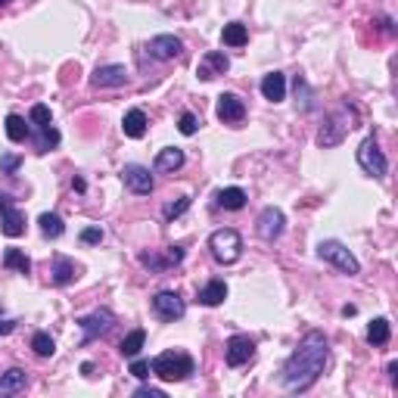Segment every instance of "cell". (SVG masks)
Instances as JSON below:
<instances>
[{
    "instance_id": "obj_1",
    "label": "cell",
    "mask_w": 398,
    "mask_h": 398,
    "mask_svg": "<svg viewBox=\"0 0 398 398\" xmlns=\"http://www.w3.org/2000/svg\"><path fill=\"white\" fill-rule=\"evenodd\" d=\"M327 358H330V349H327V336L321 330H311L302 336V343L296 345L290 358L284 361V371H280V383L290 392H305L321 380L327 367Z\"/></svg>"
},
{
    "instance_id": "obj_2",
    "label": "cell",
    "mask_w": 398,
    "mask_h": 398,
    "mask_svg": "<svg viewBox=\"0 0 398 398\" xmlns=\"http://www.w3.org/2000/svg\"><path fill=\"white\" fill-rule=\"evenodd\" d=\"M358 125V112L355 106H349V103H343L339 109H333L330 115L324 119V125H321V131H317V147H339V143L345 140V134H349L351 128Z\"/></svg>"
},
{
    "instance_id": "obj_3",
    "label": "cell",
    "mask_w": 398,
    "mask_h": 398,
    "mask_svg": "<svg viewBox=\"0 0 398 398\" xmlns=\"http://www.w3.org/2000/svg\"><path fill=\"white\" fill-rule=\"evenodd\" d=\"M196 371L193 358L187 355V351H162V355H156L153 361H149V373L159 380H165V383H181V380H187L190 373Z\"/></svg>"
},
{
    "instance_id": "obj_4",
    "label": "cell",
    "mask_w": 398,
    "mask_h": 398,
    "mask_svg": "<svg viewBox=\"0 0 398 398\" xmlns=\"http://www.w3.org/2000/svg\"><path fill=\"white\" fill-rule=\"evenodd\" d=\"M209 249H212V256H215V262L234 264L236 258L243 256V236L236 234L234 227H221L209 236Z\"/></svg>"
},
{
    "instance_id": "obj_5",
    "label": "cell",
    "mask_w": 398,
    "mask_h": 398,
    "mask_svg": "<svg viewBox=\"0 0 398 398\" xmlns=\"http://www.w3.org/2000/svg\"><path fill=\"white\" fill-rule=\"evenodd\" d=\"M358 165H361L364 175H371V177H386L389 162H386L383 149H380V143H377V134H371L361 147H358Z\"/></svg>"
},
{
    "instance_id": "obj_6",
    "label": "cell",
    "mask_w": 398,
    "mask_h": 398,
    "mask_svg": "<svg viewBox=\"0 0 398 398\" xmlns=\"http://www.w3.org/2000/svg\"><path fill=\"white\" fill-rule=\"evenodd\" d=\"M317 256L324 258V262H330V264H336L343 274H358L361 271V264H358V258L351 256L349 249H345L339 240H324V243L317 246Z\"/></svg>"
},
{
    "instance_id": "obj_7",
    "label": "cell",
    "mask_w": 398,
    "mask_h": 398,
    "mask_svg": "<svg viewBox=\"0 0 398 398\" xmlns=\"http://www.w3.org/2000/svg\"><path fill=\"white\" fill-rule=\"evenodd\" d=\"M112 324H115V314L109 308H97L94 314H88V317H82L78 321V327H82V343H94V339H100V336H106L109 330H112Z\"/></svg>"
},
{
    "instance_id": "obj_8",
    "label": "cell",
    "mask_w": 398,
    "mask_h": 398,
    "mask_svg": "<svg viewBox=\"0 0 398 398\" xmlns=\"http://www.w3.org/2000/svg\"><path fill=\"white\" fill-rule=\"evenodd\" d=\"M153 311L162 317V321H181V317L187 314V302H184L175 290H162L153 296Z\"/></svg>"
},
{
    "instance_id": "obj_9",
    "label": "cell",
    "mask_w": 398,
    "mask_h": 398,
    "mask_svg": "<svg viewBox=\"0 0 398 398\" xmlns=\"http://www.w3.org/2000/svg\"><path fill=\"white\" fill-rule=\"evenodd\" d=\"M147 53L153 56V60H159V62L177 60V56L184 53V41L177 38V34H156V38H149Z\"/></svg>"
},
{
    "instance_id": "obj_10",
    "label": "cell",
    "mask_w": 398,
    "mask_h": 398,
    "mask_svg": "<svg viewBox=\"0 0 398 398\" xmlns=\"http://www.w3.org/2000/svg\"><path fill=\"white\" fill-rule=\"evenodd\" d=\"M184 262V249L181 246H169L165 252H143L140 256V264L149 268V274H165L169 268Z\"/></svg>"
},
{
    "instance_id": "obj_11",
    "label": "cell",
    "mask_w": 398,
    "mask_h": 398,
    "mask_svg": "<svg viewBox=\"0 0 398 398\" xmlns=\"http://www.w3.org/2000/svg\"><path fill=\"white\" fill-rule=\"evenodd\" d=\"M224 358H227V364H230V367H243V364H249L252 358H256V343H252L249 336H243V333H236V336H230V339H227Z\"/></svg>"
},
{
    "instance_id": "obj_12",
    "label": "cell",
    "mask_w": 398,
    "mask_h": 398,
    "mask_svg": "<svg viewBox=\"0 0 398 398\" xmlns=\"http://www.w3.org/2000/svg\"><path fill=\"white\" fill-rule=\"evenodd\" d=\"M0 230L7 236H22L25 234V215L13 206L10 196L0 193Z\"/></svg>"
},
{
    "instance_id": "obj_13",
    "label": "cell",
    "mask_w": 398,
    "mask_h": 398,
    "mask_svg": "<svg viewBox=\"0 0 398 398\" xmlns=\"http://www.w3.org/2000/svg\"><path fill=\"white\" fill-rule=\"evenodd\" d=\"M284 212L280 209H274V206H268V209H262V215H258V221H256V234L262 236L264 243H274L277 236L284 234Z\"/></svg>"
},
{
    "instance_id": "obj_14",
    "label": "cell",
    "mask_w": 398,
    "mask_h": 398,
    "mask_svg": "<svg viewBox=\"0 0 398 398\" xmlns=\"http://www.w3.org/2000/svg\"><path fill=\"white\" fill-rule=\"evenodd\" d=\"M122 184L137 196L153 193V187H156L149 169H143V165H125V169H122Z\"/></svg>"
},
{
    "instance_id": "obj_15",
    "label": "cell",
    "mask_w": 398,
    "mask_h": 398,
    "mask_svg": "<svg viewBox=\"0 0 398 398\" xmlns=\"http://www.w3.org/2000/svg\"><path fill=\"white\" fill-rule=\"evenodd\" d=\"M90 84L100 90L106 88H125L128 84V69L125 66H97L90 75Z\"/></svg>"
},
{
    "instance_id": "obj_16",
    "label": "cell",
    "mask_w": 398,
    "mask_h": 398,
    "mask_svg": "<svg viewBox=\"0 0 398 398\" xmlns=\"http://www.w3.org/2000/svg\"><path fill=\"white\" fill-rule=\"evenodd\" d=\"M215 115L221 119L224 125H236V122H243V119H246V103L240 100L236 94H221V97H218Z\"/></svg>"
},
{
    "instance_id": "obj_17",
    "label": "cell",
    "mask_w": 398,
    "mask_h": 398,
    "mask_svg": "<svg viewBox=\"0 0 398 398\" xmlns=\"http://www.w3.org/2000/svg\"><path fill=\"white\" fill-rule=\"evenodd\" d=\"M230 69V60L227 53H221V50H209V53L199 60V66H196V75L203 78V82H212V78H218V75H224Z\"/></svg>"
},
{
    "instance_id": "obj_18",
    "label": "cell",
    "mask_w": 398,
    "mask_h": 398,
    "mask_svg": "<svg viewBox=\"0 0 398 398\" xmlns=\"http://www.w3.org/2000/svg\"><path fill=\"white\" fill-rule=\"evenodd\" d=\"M25 386H28V373L22 367H10L7 373H0V398L19 395V392H25Z\"/></svg>"
},
{
    "instance_id": "obj_19",
    "label": "cell",
    "mask_w": 398,
    "mask_h": 398,
    "mask_svg": "<svg viewBox=\"0 0 398 398\" xmlns=\"http://www.w3.org/2000/svg\"><path fill=\"white\" fill-rule=\"evenodd\" d=\"M262 97L271 103H280L286 97V75L284 72H268L262 78Z\"/></svg>"
},
{
    "instance_id": "obj_20",
    "label": "cell",
    "mask_w": 398,
    "mask_h": 398,
    "mask_svg": "<svg viewBox=\"0 0 398 398\" xmlns=\"http://www.w3.org/2000/svg\"><path fill=\"white\" fill-rule=\"evenodd\" d=\"M78 277V268H75V262L72 258H66V256H56L53 258V268H50V280H53L56 286H69Z\"/></svg>"
},
{
    "instance_id": "obj_21",
    "label": "cell",
    "mask_w": 398,
    "mask_h": 398,
    "mask_svg": "<svg viewBox=\"0 0 398 398\" xmlns=\"http://www.w3.org/2000/svg\"><path fill=\"white\" fill-rule=\"evenodd\" d=\"M196 299H199V305H206V308H215V305H221L224 299H227V284H224V280H209Z\"/></svg>"
},
{
    "instance_id": "obj_22",
    "label": "cell",
    "mask_w": 398,
    "mask_h": 398,
    "mask_svg": "<svg viewBox=\"0 0 398 398\" xmlns=\"http://www.w3.org/2000/svg\"><path fill=\"white\" fill-rule=\"evenodd\" d=\"M181 165H184V149H177V147H165V149H159V156H156V171H169V175H175Z\"/></svg>"
},
{
    "instance_id": "obj_23",
    "label": "cell",
    "mask_w": 398,
    "mask_h": 398,
    "mask_svg": "<svg viewBox=\"0 0 398 398\" xmlns=\"http://www.w3.org/2000/svg\"><path fill=\"white\" fill-rule=\"evenodd\" d=\"M122 131H125V137H131V140H140V137L147 134V115H143V109H131V112H125Z\"/></svg>"
},
{
    "instance_id": "obj_24",
    "label": "cell",
    "mask_w": 398,
    "mask_h": 398,
    "mask_svg": "<svg viewBox=\"0 0 398 398\" xmlns=\"http://www.w3.org/2000/svg\"><path fill=\"white\" fill-rule=\"evenodd\" d=\"M218 206L221 209H230V212H240L246 206V193L240 187H227V190H218Z\"/></svg>"
},
{
    "instance_id": "obj_25",
    "label": "cell",
    "mask_w": 398,
    "mask_h": 398,
    "mask_svg": "<svg viewBox=\"0 0 398 398\" xmlns=\"http://www.w3.org/2000/svg\"><path fill=\"white\" fill-rule=\"evenodd\" d=\"M7 137L13 143H25L28 137H32V128H28V122L22 119V115H7Z\"/></svg>"
},
{
    "instance_id": "obj_26",
    "label": "cell",
    "mask_w": 398,
    "mask_h": 398,
    "mask_svg": "<svg viewBox=\"0 0 398 398\" xmlns=\"http://www.w3.org/2000/svg\"><path fill=\"white\" fill-rule=\"evenodd\" d=\"M392 336V327L386 317H377V321H371V327H367V343L371 345H386Z\"/></svg>"
},
{
    "instance_id": "obj_27",
    "label": "cell",
    "mask_w": 398,
    "mask_h": 398,
    "mask_svg": "<svg viewBox=\"0 0 398 398\" xmlns=\"http://www.w3.org/2000/svg\"><path fill=\"white\" fill-rule=\"evenodd\" d=\"M38 224H41V234L50 236V240H60V236L66 234V224H62V218L53 215V212H44V215L38 218Z\"/></svg>"
},
{
    "instance_id": "obj_28",
    "label": "cell",
    "mask_w": 398,
    "mask_h": 398,
    "mask_svg": "<svg viewBox=\"0 0 398 398\" xmlns=\"http://www.w3.org/2000/svg\"><path fill=\"white\" fill-rule=\"evenodd\" d=\"M3 268L19 271V274H28V271H32V258H28L22 249H13V246H10V249L3 252Z\"/></svg>"
},
{
    "instance_id": "obj_29",
    "label": "cell",
    "mask_w": 398,
    "mask_h": 398,
    "mask_svg": "<svg viewBox=\"0 0 398 398\" xmlns=\"http://www.w3.org/2000/svg\"><path fill=\"white\" fill-rule=\"evenodd\" d=\"M221 41L227 44V47H243V44L249 41V32H246V25H240V22H230V25H224Z\"/></svg>"
},
{
    "instance_id": "obj_30",
    "label": "cell",
    "mask_w": 398,
    "mask_h": 398,
    "mask_svg": "<svg viewBox=\"0 0 398 398\" xmlns=\"http://www.w3.org/2000/svg\"><path fill=\"white\" fill-rule=\"evenodd\" d=\"M143 343H147V333H143V330H131L128 336L122 339L119 351H122L125 358H137V355H140V349H143Z\"/></svg>"
},
{
    "instance_id": "obj_31",
    "label": "cell",
    "mask_w": 398,
    "mask_h": 398,
    "mask_svg": "<svg viewBox=\"0 0 398 398\" xmlns=\"http://www.w3.org/2000/svg\"><path fill=\"white\" fill-rule=\"evenodd\" d=\"M56 143H60V131H56L53 125H47V128H38V137H34V147H38V153H47V149H53Z\"/></svg>"
},
{
    "instance_id": "obj_32",
    "label": "cell",
    "mask_w": 398,
    "mask_h": 398,
    "mask_svg": "<svg viewBox=\"0 0 398 398\" xmlns=\"http://www.w3.org/2000/svg\"><path fill=\"white\" fill-rule=\"evenodd\" d=\"M32 349H34V355H38V358H53L56 343H53V336H50V333H34V336H32Z\"/></svg>"
},
{
    "instance_id": "obj_33",
    "label": "cell",
    "mask_w": 398,
    "mask_h": 398,
    "mask_svg": "<svg viewBox=\"0 0 398 398\" xmlns=\"http://www.w3.org/2000/svg\"><path fill=\"white\" fill-rule=\"evenodd\" d=\"M190 203H193V199H190V196H181V199H177V203H169V206H165V209H162V215L169 218V221H175V218H181L184 212L190 209Z\"/></svg>"
},
{
    "instance_id": "obj_34",
    "label": "cell",
    "mask_w": 398,
    "mask_h": 398,
    "mask_svg": "<svg viewBox=\"0 0 398 398\" xmlns=\"http://www.w3.org/2000/svg\"><path fill=\"white\" fill-rule=\"evenodd\" d=\"M19 165H22V156H16V153L0 156V175H16Z\"/></svg>"
},
{
    "instance_id": "obj_35",
    "label": "cell",
    "mask_w": 398,
    "mask_h": 398,
    "mask_svg": "<svg viewBox=\"0 0 398 398\" xmlns=\"http://www.w3.org/2000/svg\"><path fill=\"white\" fill-rule=\"evenodd\" d=\"M196 128H199V119H196L193 112H184V115H181V122H177V131H181L184 137H193Z\"/></svg>"
},
{
    "instance_id": "obj_36",
    "label": "cell",
    "mask_w": 398,
    "mask_h": 398,
    "mask_svg": "<svg viewBox=\"0 0 398 398\" xmlns=\"http://www.w3.org/2000/svg\"><path fill=\"white\" fill-rule=\"evenodd\" d=\"M32 122H34V128H47L50 125V109L44 106V103L32 106Z\"/></svg>"
},
{
    "instance_id": "obj_37",
    "label": "cell",
    "mask_w": 398,
    "mask_h": 398,
    "mask_svg": "<svg viewBox=\"0 0 398 398\" xmlns=\"http://www.w3.org/2000/svg\"><path fill=\"white\" fill-rule=\"evenodd\" d=\"M131 373H134L137 380H149V361H143V358H131Z\"/></svg>"
},
{
    "instance_id": "obj_38",
    "label": "cell",
    "mask_w": 398,
    "mask_h": 398,
    "mask_svg": "<svg viewBox=\"0 0 398 398\" xmlns=\"http://www.w3.org/2000/svg\"><path fill=\"white\" fill-rule=\"evenodd\" d=\"M82 243H88V246L103 243V227H84L82 230Z\"/></svg>"
},
{
    "instance_id": "obj_39",
    "label": "cell",
    "mask_w": 398,
    "mask_h": 398,
    "mask_svg": "<svg viewBox=\"0 0 398 398\" xmlns=\"http://www.w3.org/2000/svg\"><path fill=\"white\" fill-rule=\"evenodd\" d=\"M137 398H165V392L162 389H153V386H140V389L134 392Z\"/></svg>"
},
{
    "instance_id": "obj_40",
    "label": "cell",
    "mask_w": 398,
    "mask_h": 398,
    "mask_svg": "<svg viewBox=\"0 0 398 398\" xmlns=\"http://www.w3.org/2000/svg\"><path fill=\"white\" fill-rule=\"evenodd\" d=\"M13 330H16V321H0V336H7Z\"/></svg>"
},
{
    "instance_id": "obj_41",
    "label": "cell",
    "mask_w": 398,
    "mask_h": 398,
    "mask_svg": "<svg viewBox=\"0 0 398 398\" xmlns=\"http://www.w3.org/2000/svg\"><path fill=\"white\" fill-rule=\"evenodd\" d=\"M72 190H78V193H84V190H88V184H84L82 177H72Z\"/></svg>"
},
{
    "instance_id": "obj_42",
    "label": "cell",
    "mask_w": 398,
    "mask_h": 398,
    "mask_svg": "<svg viewBox=\"0 0 398 398\" xmlns=\"http://www.w3.org/2000/svg\"><path fill=\"white\" fill-rule=\"evenodd\" d=\"M7 3H10V0H0V7H7Z\"/></svg>"
},
{
    "instance_id": "obj_43",
    "label": "cell",
    "mask_w": 398,
    "mask_h": 398,
    "mask_svg": "<svg viewBox=\"0 0 398 398\" xmlns=\"http://www.w3.org/2000/svg\"><path fill=\"white\" fill-rule=\"evenodd\" d=\"M0 311H3V305H0Z\"/></svg>"
}]
</instances>
